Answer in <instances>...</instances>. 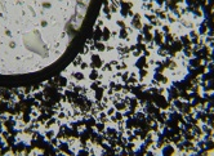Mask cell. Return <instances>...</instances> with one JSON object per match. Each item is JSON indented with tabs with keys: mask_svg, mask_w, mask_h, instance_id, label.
<instances>
[{
	"mask_svg": "<svg viewBox=\"0 0 214 156\" xmlns=\"http://www.w3.org/2000/svg\"><path fill=\"white\" fill-rule=\"evenodd\" d=\"M103 0H0V76L51 68L89 34Z\"/></svg>",
	"mask_w": 214,
	"mask_h": 156,
	"instance_id": "cell-1",
	"label": "cell"
}]
</instances>
